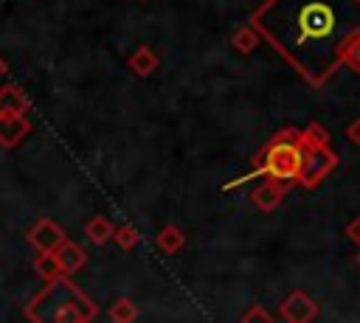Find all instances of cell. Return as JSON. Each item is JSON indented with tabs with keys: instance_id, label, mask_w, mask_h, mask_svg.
<instances>
[{
	"instance_id": "6da1fadb",
	"label": "cell",
	"mask_w": 360,
	"mask_h": 323,
	"mask_svg": "<svg viewBox=\"0 0 360 323\" xmlns=\"http://www.w3.org/2000/svg\"><path fill=\"white\" fill-rule=\"evenodd\" d=\"M253 25L312 79V53H338V0H267Z\"/></svg>"
},
{
	"instance_id": "7a4b0ae2",
	"label": "cell",
	"mask_w": 360,
	"mask_h": 323,
	"mask_svg": "<svg viewBox=\"0 0 360 323\" xmlns=\"http://www.w3.org/2000/svg\"><path fill=\"white\" fill-rule=\"evenodd\" d=\"M25 317H28V320H56V323H65V320L84 323V320H96V317H98V309H96V303H93L73 281H68V275L62 272L59 278L45 281V289L28 303Z\"/></svg>"
},
{
	"instance_id": "3957f363",
	"label": "cell",
	"mask_w": 360,
	"mask_h": 323,
	"mask_svg": "<svg viewBox=\"0 0 360 323\" xmlns=\"http://www.w3.org/2000/svg\"><path fill=\"white\" fill-rule=\"evenodd\" d=\"M295 132L287 129L281 132L276 140H270L264 146V152L256 157V171H264L267 177L276 180H298L304 171V143H292Z\"/></svg>"
},
{
	"instance_id": "277c9868",
	"label": "cell",
	"mask_w": 360,
	"mask_h": 323,
	"mask_svg": "<svg viewBox=\"0 0 360 323\" xmlns=\"http://www.w3.org/2000/svg\"><path fill=\"white\" fill-rule=\"evenodd\" d=\"M335 163H338V157L329 152V146H304V171L298 180L304 185H315L321 177H326L332 171Z\"/></svg>"
},
{
	"instance_id": "5b68a950",
	"label": "cell",
	"mask_w": 360,
	"mask_h": 323,
	"mask_svg": "<svg viewBox=\"0 0 360 323\" xmlns=\"http://www.w3.org/2000/svg\"><path fill=\"white\" fill-rule=\"evenodd\" d=\"M65 239H68L65 230H62L59 222H53L51 216L37 219V222L31 225V230H28V242H31L39 253H53Z\"/></svg>"
},
{
	"instance_id": "8992f818",
	"label": "cell",
	"mask_w": 360,
	"mask_h": 323,
	"mask_svg": "<svg viewBox=\"0 0 360 323\" xmlns=\"http://www.w3.org/2000/svg\"><path fill=\"white\" fill-rule=\"evenodd\" d=\"M284 183L281 180H276V177H267L262 185H256V191L250 194V199H253V205L259 208V211H264V213H270V211H276L278 205H281V199H284Z\"/></svg>"
},
{
	"instance_id": "52a82bcc",
	"label": "cell",
	"mask_w": 360,
	"mask_h": 323,
	"mask_svg": "<svg viewBox=\"0 0 360 323\" xmlns=\"http://www.w3.org/2000/svg\"><path fill=\"white\" fill-rule=\"evenodd\" d=\"M315 315H318V306L312 303V298L307 292H292L281 303V317L290 323H304V320H312Z\"/></svg>"
},
{
	"instance_id": "ba28073f",
	"label": "cell",
	"mask_w": 360,
	"mask_h": 323,
	"mask_svg": "<svg viewBox=\"0 0 360 323\" xmlns=\"http://www.w3.org/2000/svg\"><path fill=\"white\" fill-rule=\"evenodd\" d=\"M28 132L31 124L25 121V115H0V146L14 149Z\"/></svg>"
},
{
	"instance_id": "9c48e42d",
	"label": "cell",
	"mask_w": 360,
	"mask_h": 323,
	"mask_svg": "<svg viewBox=\"0 0 360 323\" xmlns=\"http://www.w3.org/2000/svg\"><path fill=\"white\" fill-rule=\"evenodd\" d=\"M53 253H56V258H59V264H62V272H65V275L79 272V270L84 267V261H87L84 250H82L76 242H70V239H65Z\"/></svg>"
},
{
	"instance_id": "30bf717a",
	"label": "cell",
	"mask_w": 360,
	"mask_h": 323,
	"mask_svg": "<svg viewBox=\"0 0 360 323\" xmlns=\"http://www.w3.org/2000/svg\"><path fill=\"white\" fill-rule=\"evenodd\" d=\"M25 112H28V98L14 84L0 87V115H25Z\"/></svg>"
},
{
	"instance_id": "8fae6325",
	"label": "cell",
	"mask_w": 360,
	"mask_h": 323,
	"mask_svg": "<svg viewBox=\"0 0 360 323\" xmlns=\"http://www.w3.org/2000/svg\"><path fill=\"white\" fill-rule=\"evenodd\" d=\"M158 62H160V56H158L149 45H141V48H135V53L127 59V67H129L135 76H149V73L158 67Z\"/></svg>"
},
{
	"instance_id": "7c38bea8",
	"label": "cell",
	"mask_w": 360,
	"mask_h": 323,
	"mask_svg": "<svg viewBox=\"0 0 360 323\" xmlns=\"http://www.w3.org/2000/svg\"><path fill=\"white\" fill-rule=\"evenodd\" d=\"M112 233H115V228L110 225V219L107 216H90L87 222H84V236L93 242V244H107L110 239H112Z\"/></svg>"
},
{
	"instance_id": "4fadbf2b",
	"label": "cell",
	"mask_w": 360,
	"mask_h": 323,
	"mask_svg": "<svg viewBox=\"0 0 360 323\" xmlns=\"http://www.w3.org/2000/svg\"><path fill=\"white\" fill-rule=\"evenodd\" d=\"M155 244H158L163 253H177V250L186 244V236H183V230H180L177 225H166V228L155 236Z\"/></svg>"
},
{
	"instance_id": "5bb4252c",
	"label": "cell",
	"mask_w": 360,
	"mask_h": 323,
	"mask_svg": "<svg viewBox=\"0 0 360 323\" xmlns=\"http://www.w3.org/2000/svg\"><path fill=\"white\" fill-rule=\"evenodd\" d=\"M34 272L42 278V281H53L62 275V264L56 258V253H39L34 258Z\"/></svg>"
},
{
	"instance_id": "9a60e30c",
	"label": "cell",
	"mask_w": 360,
	"mask_h": 323,
	"mask_svg": "<svg viewBox=\"0 0 360 323\" xmlns=\"http://www.w3.org/2000/svg\"><path fill=\"white\" fill-rule=\"evenodd\" d=\"M259 37H262V34H259V28L250 22V25H242V28L233 34L231 45H233L239 53H250V51L259 45Z\"/></svg>"
},
{
	"instance_id": "2e32d148",
	"label": "cell",
	"mask_w": 360,
	"mask_h": 323,
	"mask_svg": "<svg viewBox=\"0 0 360 323\" xmlns=\"http://www.w3.org/2000/svg\"><path fill=\"white\" fill-rule=\"evenodd\" d=\"M138 317V306L129 301V298H118L112 306H110V320L112 323H132Z\"/></svg>"
},
{
	"instance_id": "e0dca14e",
	"label": "cell",
	"mask_w": 360,
	"mask_h": 323,
	"mask_svg": "<svg viewBox=\"0 0 360 323\" xmlns=\"http://www.w3.org/2000/svg\"><path fill=\"white\" fill-rule=\"evenodd\" d=\"M112 242H115L121 250H132V247L141 242V236H138V230H135L132 225H118L115 233H112Z\"/></svg>"
},
{
	"instance_id": "ac0fdd59",
	"label": "cell",
	"mask_w": 360,
	"mask_h": 323,
	"mask_svg": "<svg viewBox=\"0 0 360 323\" xmlns=\"http://www.w3.org/2000/svg\"><path fill=\"white\" fill-rule=\"evenodd\" d=\"M301 143L304 146H329V132L321 124H309L307 132L301 135Z\"/></svg>"
},
{
	"instance_id": "d6986e66",
	"label": "cell",
	"mask_w": 360,
	"mask_h": 323,
	"mask_svg": "<svg viewBox=\"0 0 360 323\" xmlns=\"http://www.w3.org/2000/svg\"><path fill=\"white\" fill-rule=\"evenodd\" d=\"M346 62H349V67L360 70V37H357L354 42H349V48H346Z\"/></svg>"
},
{
	"instance_id": "ffe728a7",
	"label": "cell",
	"mask_w": 360,
	"mask_h": 323,
	"mask_svg": "<svg viewBox=\"0 0 360 323\" xmlns=\"http://www.w3.org/2000/svg\"><path fill=\"white\" fill-rule=\"evenodd\" d=\"M343 132H346V138H349V140H352L354 146H360V118H354V121H349Z\"/></svg>"
},
{
	"instance_id": "44dd1931",
	"label": "cell",
	"mask_w": 360,
	"mask_h": 323,
	"mask_svg": "<svg viewBox=\"0 0 360 323\" xmlns=\"http://www.w3.org/2000/svg\"><path fill=\"white\" fill-rule=\"evenodd\" d=\"M346 236H349L352 242H357V244H360V216H357V219H352V222L346 225Z\"/></svg>"
},
{
	"instance_id": "7402d4cb",
	"label": "cell",
	"mask_w": 360,
	"mask_h": 323,
	"mask_svg": "<svg viewBox=\"0 0 360 323\" xmlns=\"http://www.w3.org/2000/svg\"><path fill=\"white\" fill-rule=\"evenodd\" d=\"M242 320H270V315H267L264 309H259V306H256V309H250V312H248Z\"/></svg>"
},
{
	"instance_id": "603a6c76",
	"label": "cell",
	"mask_w": 360,
	"mask_h": 323,
	"mask_svg": "<svg viewBox=\"0 0 360 323\" xmlns=\"http://www.w3.org/2000/svg\"><path fill=\"white\" fill-rule=\"evenodd\" d=\"M6 73H8V65H6V59H3V56H0V79H3V76H6Z\"/></svg>"
},
{
	"instance_id": "cb8c5ba5",
	"label": "cell",
	"mask_w": 360,
	"mask_h": 323,
	"mask_svg": "<svg viewBox=\"0 0 360 323\" xmlns=\"http://www.w3.org/2000/svg\"><path fill=\"white\" fill-rule=\"evenodd\" d=\"M357 264H360V253H357Z\"/></svg>"
}]
</instances>
